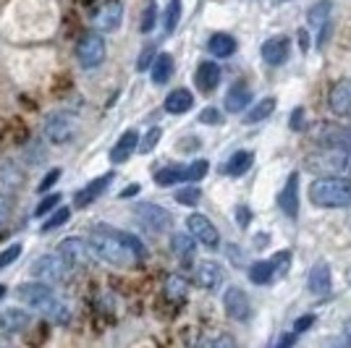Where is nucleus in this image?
Returning a JSON list of instances; mask_svg holds the SVG:
<instances>
[{"label":"nucleus","mask_w":351,"mask_h":348,"mask_svg":"<svg viewBox=\"0 0 351 348\" xmlns=\"http://www.w3.org/2000/svg\"><path fill=\"white\" fill-rule=\"evenodd\" d=\"M89 247L103 262L113 267H129L145 257V244L126 231H113L108 225H95L89 233Z\"/></svg>","instance_id":"1"},{"label":"nucleus","mask_w":351,"mask_h":348,"mask_svg":"<svg viewBox=\"0 0 351 348\" xmlns=\"http://www.w3.org/2000/svg\"><path fill=\"white\" fill-rule=\"evenodd\" d=\"M16 296L29 309L45 314L56 325H69V319H71V309L63 304L58 296L50 290V286H45V283H24V286H19Z\"/></svg>","instance_id":"2"},{"label":"nucleus","mask_w":351,"mask_h":348,"mask_svg":"<svg viewBox=\"0 0 351 348\" xmlns=\"http://www.w3.org/2000/svg\"><path fill=\"white\" fill-rule=\"evenodd\" d=\"M309 202L322 210L351 207V181L341 175H320L309 186Z\"/></svg>","instance_id":"3"},{"label":"nucleus","mask_w":351,"mask_h":348,"mask_svg":"<svg viewBox=\"0 0 351 348\" xmlns=\"http://www.w3.org/2000/svg\"><path fill=\"white\" fill-rule=\"evenodd\" d=\"M304 165L312 173L346 178V175H351V149H338V147L317 149V152L304 158Z\"/></svg>","instance_id":"4"},{"label":"nucleus","mask_w":351,"mask_h":348,"mask_svg":"<svg viewBox=\"0 0 351 348\" xmlns=\"http://www.w3.org/2000/svg\"><path fill=\"white\" fill-rule=\"evenodd\" d=\"M71 273V264L60 257L58 251L56 254H43L37 257L34 264H32V275L37 277L45 286H56V283H63Z\"/></svg>","instance_id":"5"},{"label":"nucleus","mask_w":351,"mask_h":348,"mask_svg":"<svg viewBox=\"0 0 351 348\" xmlns=\"http://www.w3.org/2000/svg\"><path fill=\"white\" fill-rule=\"evenodd\" d=\"M76 131H79V123H76V118L69 116V113H50V116L45 118V126H43V134L45 139L50 142V145L56 147H63L69 145L73 136H76Z\"/></svg>","instance_id":"6"},{"label":"nucleus","mask_w":351,"mask_h":348,"mask_svg":"<svg viewBox=\"0 0 351 348\" xmlns=\"http://www.w3.org/2000/svg\"><path fill=\"white\" fill-rule=\"evenodd\" d=\"M105 53H108V50H105V40L97 34V32L84 34V37L79 40V45H76V60H79V66L87 69V71L97 69V66H103Z\"/></svg>","instance_id":"7"},{"label":"nucleus","mask_w":351,"mask_h":348,"mask_svg":"<svg viewBox=\"0 0 351 348\" xmlns=\"http://www.w3.org/2000/svg\"><path fill=\"white\" fill-rule=\"evenodd\" d=\"M134 218L139 220L147 231H152V233H165L171 225H173V215H171L165 207L152 204V202L136 204V207H134Z\"/></svg>","instance_id":"8"},{"label":"nucleus","mask_w":351,"mask_h":348,"mask_svg":"<svg viewBox=\"0 0 351 348\" xmlns=\"http://www.w3.org/2000/svg\"><path fill=\"white\" fill-rule=\"evenodd\" d=\"M58 254L63 260L71 264V270H79V267H87L89 260H92V247L84 238H63L58 244Z\"/></svg>","instance_id":"9"},{"label":"nucleus","mask_w":351,"mask_h":348,"mask_svg":"<svg viewBox=\"0 0 351 348\" xmlns=\"http://www.w3.org/2000/svg\"><path fill=\"white\" fill-rule=\"evenodd\" d=\"M123 18V5L121 0H105L103 5L92 14V24L97 32H116Z\"/></svg>","instance_id":"10"},{"label":"nucleus","mask_w":351,"mask_h":348,"mask_svg":"<svg viewBox=\"0 0 351 348\" xmlns=\"http://www.w3.org/2000/svg\"><path fill=\"white\" fill-rule=\"evenodd\" d=\"M186 225H189V233L207 249H215L220 244V236H218V228L213 225V220L205 218V215H199V212H194L186 218Z\"/></svg>","instance_id":"11"},{"label":"nucleus","mask_w":351,"mask_h":348,"mask_svg":"<svg viewBox=\"0 0 351 348\" xmlns=\"http://www.w3.org/2000/svg\"><path fill=\"white\" fill-rule=\"evenodd\" d=\"M223 306H226L228 317L236 319V322H244V319L252 317V301H249L247 293L241 288H236V286L223 293Z\"/></svg>","instance_id":"12"},{"label":"nucleus","mask_w":351,"mask_h":348,"mask_svg":"<svg viewBox=\"0 0 351 348\" xmlns=\"http://www.w3.org/2000/svg\"><path fill=\"white\" fill-rule=\"evenodd\" d=\"M194 277H197V286H199V288L215 290V288H220L226 273H223V267H220L218 262L202 260V262H197V267H194Z\"/></svg>","instance_id":"13"},{"label":"nucleus","mask_w":351,"mask_h":348,"mask_svg":"<svg viewBox=\"0 0 351 348\" xmlns=\"http://www.w3.org/2000/svg\"><path fill=\"white\" fill-rule=\"evenodd\" d=\"M328 108L338 118H349L351 121V79L333 84L330 95H328Z\"/></svg>","instance_id":"14"},{"label":"nucleus","mask_w":351,"mask_h":348,"mask_svg":"<svg viewBox=\"0 0 351 348\" xmlns=\"http://www.w3.org/2000/svg\"><path fill=\"white\" fill-rule=\"evenodd\" d=\"M113 178H116V173H105V175H100V178H95V181H89L84 189L76 191V197H73V204H76L79 210L89 207V204L95 202V199H97V197H100V194L108 189V184H113Z\"/></svg>","instance_id":"15"},{"label":"nucleus","mask_w":351,"mask_h":348,"mask_svg":"<svg viewBox=\"0 0 351 348\" xmlns=\"http://www.w3.org/2000/svg\"><path fill=\"white\" fill-rule=\"evenodd\" d=\"M32 325L29 312L24 309H3L0 312V333L3 335H16L21 330H27Z\"/></svg>","instance_id":"16"},{"label":"nucleus","mask_w":351,"mask_h":348,"mask_svg":"<svg viewBox=\"0 0 351 348\" xmlns=\"http://www.w3.org/2000/svg\"><path fill=\"white\" fill-rule=\"evenodd\" d=\"M278 204L286 218H296L299 215V173L289 175V181H286V186H283L278 197Z\"/></svg>","instance_id":"17"},{"label":"nucleus","mask_w":351,"mask_h":348,"mask_svg":"<svg viewBox=\"0 0 351 348\" xmlns=\"http://www.w3.org/2000/svg\"><path fill=\"white\" fill-rule=\"evenodd\" d=\"M289 50H291V40L278 34V37H270V40L263 45V58H265V63H270V66H280L283 60L289 58Z\"/></svg>","instance_id":"18"},{"label":"nucleus","mask_w":351,"mask_h":348,"mask_svg":"<svg viewBox=\"0 0 351 348\" xmlns=\"http://www.w3.org/2000/svg\"><path fill=\"white\" fill-rule=\"evenodd\" d=\"M136 145H139V134L136 131H123L121 134V139H118L116 145H113V149H110V162L113 165H118V162H126V160L132 158V152L136 149Z\"/></svg>","instance_id":"19"},{"label":"nucleus","mask_w":351,"mask_h":348,"mask_svg":"<svg viewBox=\"0 0 351 348\" xmlns=\"http://www.w3.org/2000/svg\"><path fill=\"white\" fill-rule=\"evenodd\" d=\"M330 267H328V262H317L312 270H309V277H307V286L309 290L315 293V296H325L328 290H330Z\"/></svg>","instance_id":"20"},{"label":"nucleus","mask_w":351,"mask_h":348,"mask_svg":"<svg viewBox=\"0 0 351 348\" xmlns=\"http://www.w3.org/2000/svg\"><path fill=\"white\" fill-rule=\"evenodd\" d=\"M249 102H252V89H249L244 82H239V84H234V87L228 89V95H226V110H228V113H241Z\"/></svg>","instance_id":"21"},{"label":"nucleus","mask_w":351,"mask_h":348,"mask_svg":"<svg viewBox=\"0 0 351 348\" xmlns=\"http://www.w3.org/2000/svg\"><path fill=\"white\" fill-rule=\"evenodd\" d=\"M220 82V69L215 60H205V63H199V69H197V87L202 89V92H213V89L218 87Z\"/></svg>","instance_id":"22"},{"label":"nucleus","mask_w":351,"mask_h":348,"mask_svg":"<svg viewBox=\"0 0 351 348\" xmlns=\"http://www.w3.org/2000/svg\"><path fill=\"white\" fill-rule=\"evenodd\" d=\"M191 105H194V97H191L189 89H173V92L165 97V110H168V113H173V116L189 113Z\"/></svg>","instance_id":"23"},{"label":"nucleus","mask_w":351,"mask_h":348,"mask_svg":"<svg viewBox=\"0 0 351 348\" xmlns=\"http://www.w3.org/2000/svg\"><path fill=\"white\" fill-rule=\"evenodd\" d=\"M276 275H278V270H276V262L273 260L254 262V264L249 267V280H252L254 286H265V283H270Z\"/></svg>","instance_id":"24"},{"label":"nucleus","mask_w":351,"mask_h":348,"mask_svg":"<svg viewBox=\"0 0 351 348\" xmlns=\"http://www.w3.org/2000/svg\"><path fill=\"white\" fill-rule=\"evenodd\" d=\"M207 50L215 55V58H228L236 53V40L231 34H213L210 42H207Z\"/></svg>","instance_id":"25"},{"label":"nucleus","mask_w":351,"mask_h":348,"mask_svg":"<svg viewBox=\"0 0 351 348\" xmlns=\"http://www.w3.org/2000/svg\"><path fill=\"white\" fill-rule=\"evenodd\" d=\"M171 76H173V58L168 53H160L152 63V82L165 84V82H171Z\"/></svg>","instance_id":"26"},{"label":"nucleus","mask_w":351,"mask_h":348,"mask_svg":"<svg viewBox=\"0 0 351 348\" xmlns=\"http://www.w3.org/2000/svg\"><path fill=\"white\" fill-rule=\"evenodd\" d=\"M252 160H254V155L252 152H236V155H231L228 158V162H226V173L228 175H244L252 168Z\"/></svg>","instance_id":"27"},{"label":"nucleus","mask_w":351,"mask_h":348,"mask_svg":"<svg viewBox=\"0 0 351 348\" xmlns=\"http://www.w3.org/2000/svg\"><path fill=\"white\" fill-rule=\"evenodd\" d=\"M273 110H276V97H265V100H260L249 110L247 116H244V121H247L249 126H252V123H260V121H265L267 116H273Z\"/></svg>","instance_id":"28"},{"label":"nucleus","mask_w":351,"mask_h":348,"mask_svg":"<svg viewBox=\"0 0 351 348\" xmlns=\"http://www.w3.org/2000/svg\"><path fill=\"white\" fill-rule=\"evenodd\" d=\"M328 16H330V3L328 0H322V3H315L312 8H309V27H315V29H325V24H328Z\"/></svg>","instance_id":"29"},{"label":"nucleus","mask_w":351,"mask_h":348,"mask_svg":"<svg viewBox=\"0 0 351 348\" xmlns=\"http://www.w3.org/2000/svg\"><path fill=\"white\" fill-rule=\"evenodd\" d=\"M186 290H189V283H186L181 275H171L168 280H165V296H168L171 301L186 299Z\"/></svg>","instance_id":"30"},{"label":"nucleus","mask_w":351,"mask_h":348,"mask_svg":"<svg viewBox=\"0 0 351 348\" xmlns=\"http://www.w3.org/2000/svg\"><path fill=\"white\" fill-rule=\"evenodd\" d=\"M210 171V162L207 160H194L189 162L186 168H184V184H197V181H202Z\"/></svg>","instance_id":"31"},{"label":"nucleus","mask_w":351,"mask_h":348,"mask_svg":"<svg viewBox=\"0 0 351 348\" xmlns=\"http://www.w3.org/2000/svg\"><path fill=\"white\" fill-rule=\"evenodd\" d=\"M178 21H181V0H171L168 8H165V16H162V27L168 34H173Z\"/></svg>","instance_id":"32"},{"label":"nucleus","mask_w":351,"mask_h":348,"mask_svg":"<svg viewBox=\"0 0 351 348\" xmlns=\"http://www.w3.org/2000/svg\"><path fill=\"white\" fill-rule=\"evenodd\" d=\"M171 247L178 257H191L194 254V236H186V233H176L171 238Z\"/></svg>","instance_id":"33"},{"label":"nucleus","mask_w":351,"mask_h":348,"mask_svg":"<svg viewBox=\"0 0 351 348\" xmlns=\"http://www.w3.org/2000/svg\"><path fill=\"white\" fill-rule=\"evenodd\" d=\"M155 181L160 186H173V184H184V168H162L155 173Z\"/></svg>","instance_id":"34"},{"label":"nucleus","mask_w":351,"mask_h":348,"mask_svg":"<svg viewBox=\"0 0 351 348\" xmlns=\"http://www.w3.org/2000/svg\"><path fill=\"white\" fill-rule=\"evenodd\" d=\"M69 215H71V212H69L66 207H58V210H56V212H53L50 218L45 220L43 231H45V233H50V231H56V228H60V225H63V223L69 220Z\"/></svg>","instance_id":"35"},{"label":"nucleus","mask_w":351,"mask_h":348,"mask_svg":"<svg viewBox=\"0 0 351 348\" xmlns=\"http://www.w3.org/2000/svg\"><path fill=\"white\" fill-rule=\"evenodd\" d=\"M199 189L197 186H184V189H178L176 191V202H181V204H189V207H194V204L199 202Z\"/></svg>","instance_id":"36"},{"label":"nucleus","mask_w":351,"mask_h":348,"mask_svg":"<svg viewBox=\"0 0 351 348\" xmlns=\"http://www.w3.org/2000/svg\"><path fill=\"white\" fill-rule=\"evenodd\" d=\"M160 136H162V131L158 129V126H155V129H149L145 134V139H142V142H139V152H152V149H155V147H158V142H160Z\"/></svg>","instance_id":"37"},{"label":"nucleus","mask_w":351,"mask_h":348,"mask_svg":"<svg viewBox=\"0 0 351 348\" xmlns=\"http://www.w3.org/2000/svg\"><path fill=\"white\" fill-rule=\"evenodd\" d=\"M60 204V194H50V197H45L43 202L37 204V210H34V215L37 218H43V215H47V212H56Z\"/></svg>","instance_id":"38"},{"label":"nucleus","mask_w":351,"mask_h":348,"mask_svg":"<svg viewBox=\"0 0 351 348\" xmlns=\"http://www.w3.org/2000/svg\"><path fill=\"white\" fill-rule=\"evenodd\" d=\"M19 257H21V244H11L8 249H3L0 251V270H5L8 264H14Z\"/></svg>","instance_id":"39"},{"label":"nucleus","mask_w":351,"mask_h":348,"mask_svg":"<svg viewBox=\"0 0 351 348\" xmlns=\"http://www.w3.org/2000/svg\"><path fill=\"white\" fill-rule=\"evenodd\" d=\"M155 18H158V5H155V3H149V5L145 8V16H142V32H152Z\"/></svg>","instance_id":"40"},{"label":"nucleus","mask_w":351,"mask_h":348,"mask_svg":"<svg viewBox=\"0 0 351 348\" xmlns=\"http://www.w3.org/2000/svg\"><path fill=\"white\" fill-rule=\"evenodd\" d=\"M223 116H220L215 108H205L202 113H199V123H207V126H218Z\"/></svg>","instance_id":"41"},{"label":"nucleus","mask_w":351,"mask_h":348,"mask_svg":"<svg viewBox=\"0 0 351 348\" xmlns=\"http://www.w3.org/2000/svg\"><path fill=\"white\" fill-rule=\"evenodd\" d=\"M11 204H14V199L8 194H0V228L5 225V220L11 218Z\"/></svg>","instance_id":"42"},{"label":"nucleus","mask_w":351,"mask_h":348,"mask_svg":"<svg viewBox=\"0 0 351 348\" xmlns=\"http://www.w3.org/2000/svg\"><path fill=\"white\" fill-rule=\"evenodd\" d=\"M273 262H276L278 275H283V273H286V267H289V262H291V254H289V251H280V254H276V257H273Z\"/></svg>","instance_id":"43"},{"label":"nucleus","mask_w":351,"mask_h":348,"mask_svg":"<svg viewBox=\"0 0 351 348\" xmlns=\"http://www.w3.org/2000/svg\"><path fill=\"white\" fill-rule=\"evenodd\" d=\"M210 348H239V346H236V340L231 338V335H218Z\"/></svg>","instance_id":"44"},{"label":"nucleus","mask_w":351,"mask_h":348,"mask_svg":"<svg viewBox=\"0 0 351 348\" xmlns=\"http://www.w3.org/2000/svg\"><path fill=\"white\" fill-rule=\"evenodd\" d=\"M152 58H158V55H155V50L149 47V50H145V53H142V58H139V63H136V69H139V71L149 69V63H155Z\"/></svg>","instance_id":"45"},{"label":"nucleus","mask_w":351,"mask_h":348,"mask_svg":"<svg viewBox=\"0 0 351 348\" xmlns=\"http://www.w3.org/2000/svg\"><path fill=\"white\" fill-rule=\"evenodd\" d=\"M58 178H60V171H50V173H47L43 178V184H40L37 189H40V191H50V186H53V184H56Z\"/></svg>","instance_id":"46"},{"label":"nucleus","mask_w":351,"mask_h":348,"mask_svg":"<svg viewBox=\"0 0 351 348\" xmlns=\"http://www.w3.org/2000/svg\"><path fill=\"white\" fill-rule=\"evenodd\" d=\"M312 322H315V317H312V314H304V317H299V319H296V325H293V333L299 335L302 330L312 327Z\"/></svg>","instance_id":"47"},{"label":"nucleus","mask_w":351,"mask_h":348,"mask_svg":"<svg viewBox=\"0 0 351 348\" xmlns=\"http://www.w3.org/2000/svg\"><path fill=\"white\" fill-rule=\"evenodd\" d=\"M302 116H304V110H302V108H296V110H293V116H291V129L293 131L302 129Z\"/></svg>","instance_id":"48"},{"label":"nucleus","mask_w":351,"mask_h":348,"mask_svg":"<svg viewBox=\"0 0 351 348\" xmlns=\"http://www.w3.org/2000/svg\"><path fill=\"white\" fill-rule=\"evenodd\" d=\"M293 340H296V333L283 335V338L278 340V346H276V348H291V346H293Z\"/></svg>","instance_id":"49"},{"label":"nucleus","mask_w":351,"mask_h":348,"mask_svg":"<svg viewBox=\"0 0 351 348\" xmlns=\"http://www.w3.org/2000/svg\"><path fill=\"white\" fill-rule=\"evenodd\" d=\"M322 348H349V343L341 340V338H330L328 343H322Z\"/></svg>","instance_id":"50"},{"label":"nucleus","mask_w":351,"mask_h":348,"mask_svg":"<svg viewBox=\"0 0 351 348\" xmlns=\"http://www.w3.org/2000/svg\"><path fill=\"white\" fill-rule=\"evenodd\" d=\"M249 218H252V215H249V210H247V207H239V212H236V220H239L241 225H247Z\"/></svg>","instance_id":"51"},{"label":"nucleus","mask_w":351,"mask_h":348,"mask_svg":"<svg viewBox=\"0 0 351 348\" xmlns=\"http://www.w3.org/2000/svg\"><path fill=\"white\" fill-rule=\"evenodd\" d=\"M136 191H139V184H132V186H129V189L123 191V194H121V197H123V199H126V197H132V194H136Z\"/></svg>","instance_id":"52"},{"label":"nucleus","mask_w":351,"mask_h":348,"mask_svg":"<svg viewBox=\"0 0 351 348\" xmlns=\"http://www.w3.org/2000/svg\"><path fill=\"white\" fill-rule=\"evenodd\" d=\"M343 330H346V335H349V338H351V319H349V322H346V325H343Z\"/></svg>","instance_id":"53"},{"label":"nucleus","mask_w":351,"mask_h":348,"mask_svg":"<svg viewBox=\"0 0 351 348\" xmlns=\"http://www.w3.org/2000/svg\"><path fill=\"white\" fill-rule=\"evenodd\" d=\"M0 348H11V346H8V343H5V340H0Z\"/></svg>","instance_id":"54"},{"label":"nucleus","mask_w":351,"mask_h":348,"mask_svg":"<svg viewBox=\"0 0 351 348\" xmlns=\"http://www.w3.org/2000/svg\"><path fill=\"white\" fill-rule=\"evenodd\" d=\"M3 293H5V288H3V286H0V296H3Z\"/></svg>","instance_id":"55"}]
</instances>
